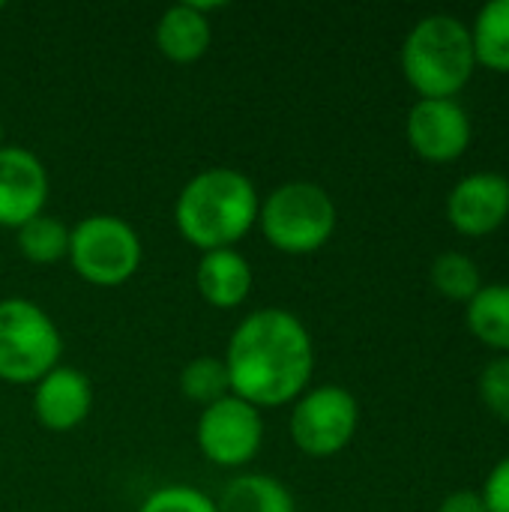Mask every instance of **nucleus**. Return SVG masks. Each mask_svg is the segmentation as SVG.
<instances>
[{"label": "nucleus", "instance_id": "b1692460", "mask_svg": "<svg viewBox=\"0 0 509 512\" xmlns=\"http://www.w3.org/2000/svg\"><path fill=\"white\" fill-rule=\"evenodd\" d=\"M438 512H489V510H486V501H483L480 495H474V492H456V495H450V498L441 504V510Z\"/></svg>", "mask_w": 509, "mask_h": 512}, {"label": "nucleus", "instance_id": "ddd939ff", "mask_svg": "<svg viewBox=\"0 0 509 512\" xmlns=\"http://www.w3.org/2000/svg\"><path fill=\"white\" fill-rule=\"evenodd\" d=\"M213 42V24L195 0L168 6L156 21V48L171 63H195Z\"/></svg>", "mask_w": 509, "mask_h": 512}, {"label": "nucleus", "instance_id": "6ab92c4d", "mask_svg": "<svg viewBox=\"0 0 509 512\" xmlns=\"http://www.w3.org/2000/svg\"><path fill=\"white\" fill-rule=\"evenodd\" d=\"M180 390L189 402H195L201 408L231 396V378H228L225 360L213 357V354L189 360L180 372Z\"/></svg>", "mask_w": 509, "mask_h": 512}, {"label": "nucleus", "instance_id": "412c9836", "mask_svg": "<svg viewBox=\"0 0 509 512\" xmlns=\"http://www.w3.org/2000/svg\"><path fill=\"white\" fill-rule=\"evenodd\" d=\"M138 512H216V501L192 486H165L147 495Z\"/></svg>", "mask_w": 509, "mask_h": 512}, {"label": "nucleus", "instance_id": "a211bd4d", "mask_svg": "<svg viewBox=\"0 0 509 512\" xmlns=\"http://www.w3.org/2000/svg\"><path fill=\"white\" fill-rule=\"evenodd\" d=\"M471 39L477 60L492 69L509 72V0H492L483 6Z\"/></svg>", "mask_w": 509, "mask_h": 512}, {"label": "nucleus", "instance_id": "f257e3e1", "mask_svg": "<svg viewBox=\"0 0 509 512\" xmlns=\"http://www.w3.org/2000/svg\"><path fill=\"white\" fill-rule=\"evenodd\" d=\"M231 396L264 408L297 402L315 372V345L306 324L279 306L246 315L225 351Z\"/></svg>", "mask_w": 509, "mask_h": 512}, {"label": "nucleus", "instance_id": "9d476101", "mask_svg": "<svg viewBox=\"0 0 509 512\" xmlns=\"http://www.w3.org/2000/svg\"><path fill=\"white\" fill-rule=\"evenodd\" d=\"M408 141L420 156L447 162L468 147L471 120L453 99H420L408 114Z\"/></svg>", "mask_w": 509, "mask_h": 512}, {"label": "nucleus", "instance_id": "423d86ee", "mask_svg": "<svg viewBox=\"0 0 509 512\" xmlns=\"http://www.w3.org/2000/svg\"><path fill=\"white\" fill-rule=\"evenodd\" d=\"M144 258V246L138 231L111 213L84 216L75 228H69V264L72 270L96 285L117 288L129 282Z\"/></svg>", "mask_w": 509, "mask_h": 512}, {"label": "nucleus", "instance_id": "7ed1b4c3", "mask_svg": "<svg viewBox=\"0 0 509 512\" xmlns=\"http://www.w3.org/2000/svg\"><path fill=\"white\" fill-rule=\"evenodd\" d=\"M477 63L471 30L453 15L423 18L402 45V69L423 99H450Z\"/></svg>", "mask_w": 509, "mask_h": 512}, {"label": "nucleus", "instance_id": "9b49d317", "mask_svg": "<svg viewBox=\"0 0 509 512\" xmlns=\"http://www.w3.org/2000/svg\"><path fill=\"white\" fill-rule=\"evenodd\" d=\"M93 411V384L72 366H57L33 384V414L48 432H72Z\"/></svg>", "mask_w": 509, "mask_h": 512}, {"label": "nucleus", "instance_id": "20e7f679", "mask_svg": "<svg viewBox=\"0 0 509 512\" xmlns=\"http://www.w3.org/2000/svg\"><path fill=\"white\" fill-rule=\"evenodd\" d=\"M258 225L273 249L285 255H309L333 237L336 204L318 183L291 180L261 201Z\"/></svg>", "mask_w": 509, "mask_h": 512}, {"label": "nucleus", "instance_id": "aec40b11", "mask_svg": "<svg viewBox=\"0 0 509 512\" xmlns=\"http://www.w3.org/2000/svg\"><path fill=\"white\" fill-rule=\"evenodd\" d=\"M432 282L441 294L453 300H471L480 291V270L462 252H447L432 267Z\"/></svg>", "mask_w": 509, "mask_h": 512}, {"label": "nucleus", "instance_id": "f8f14e48", "mask_svg": "<svg viewBox=\"0 0 509 512\" xmlns=\"http://www.w3.org/2000/svg\"><path fill=\"white\" fill-rule=\"evenodd\" d=\"M450 222L465 234H489L509 213V183L501 174L465 177L447 201Z\"/></svg>", "mask_w": 509, "mask_h": 512}, {"label": "nucleus", "instance_id": "5701e85b", "mask_svg": "<svg viewBox=\"0 0 509 512\" xmlns=\"http://www.w3.org/2000/svg\"><path fill=\"white\" fill-rule=\"evenodd\" d=\"M486 510L489 512H509V459L495 465L489 483H486Z\"/></svg>", "mask_w": 509, "mask_h": 512}, {"label": "nucleus", "instance_id": "4468645a", "mask_svg": "<svg viewBox=\"0 0 509 512\" xmlns=\"http://www.w3.org/2000/svg\"><path fill=\"white\" fill-rule=\"evenodd\" d=\"M195 285L213 309H237L252 291V267L237 249L204 252L195 267Z\"/></svg>", "mask_w": 509, "mask_h": 512}, {"label": "nucleus", "instance_id": "393cba45", "mask_svg": "<svg viewBox=\"0 0 509 512\" xmlns=\"http://www.w3.org/2000/svg\"><path fill=\"white\" fill-rule=\"evenodd\" d=\"M0 147H3V120H0Z\"/></svg>", "mask_w": 509, "mask_h": 512}, {"label": "nucleus", "instance_id": "1a4fd4ad", "mask_svg": "<svg viewBox=\"0 0 509 512\" xmlns=\"http://www.w3.org/2000/svg\"><path fill=\"white\" fill-rule=\"evenodd\" d=\"M51 192L42 159L24 147H0V228L18 231L30 219L45 213Z\"/></svg>", "mask_w": 509, "mask_h": 512}, {"label": "nucleus", "instance_id": "f3484780", "mask_svg": "<svg viewBox=\"0 0 509 512\" xmlns=\"http://www.w3.org/2000/svg\"><path fill=\"white\" fill-rule=\"evenodd\" d=\"M471 330L495 348L509 351V285H489L471 297Z\"/></svg>", "mask_w": 509, "mask_h": 512}, {"label": "nucleus", "instance_id": "a878e982", "mask_svg": "<svg viewBox=\"0 0 509 512\" xmlns=\"http://www.w3.org/2000/svg\"><path fill=\"white\" fill-rule=\"evenodd\" d=\"M0 9H3V3H0Z\"/></svg>", "mask_w": 509, "mask_h": 512}, {"label": "nucleus", "instance_id": "4be33fe9", "mask_svg": "<svg viewBox=\"0 0 509 512\" xmlns=\"http://www.w3.org/2000/svg\"><path fill=\"white\" fill-rule=\"evenodd\" d=\"M480 390H483L486 405L509 423V357L495 360V363L486 366L483 381H480Z\"/></svg>", "mask_w": 509, "mask_h": 512}, {"label": "nucleus", "instance_id": "dca6fc26", "mask_svg": "<svg viewBox=\"0 0 509 512\" xmlns=\"http://www.w3.org/2000/svg\"><path fill=\"white\" fill-rule=\"evenodd\" d=\"M15 243H18V252L30 264H39V267L60 264L69 258V228L48 213L21 225L15 231Z\"/></svg>", "mask_w": 509, "mask_h": 512}, {"label": "nucleus", "instance_id": "39448f33", "mask_svg": "<svg viewBox=\"0 0 509 512\" xmlns=\"http://www.w3.org/2000/svg\"><path fill=\"white\" fill-rule=\"evenodd\" d=\"M63 336L51 315L24 297L0 300V381L36 384L60 366Z\"/></svg>", "mask_w": 509, "mask_h": 512}, {"label": "nucleus", "instance_id": "f03ea898", "mask_svg": "<svg viewBox=\"0 0 509 512\" xmlns=\"http://www.w3.org/2000/svg\"><path fill=\"white\" fill-rule=\"evenodd\" d=\"M261 198L237 168H204L177 195L174 222L180 237L201 249H234L258 225Z\"/></svg>", "mask_w": 509, "mask_h": 512}, {"label": "nucleus", "instance_id": "6e6552de", "mask_svg": "<svg viewBox=\"0 0 509 512\" xmlns=\"http://www.w3.org/2000/svg\"><path fill=\"white\" fill-rule=\"evenodd\" d=\"M195 438L207 462L219 468H243L264 444V417L255 405L225 396L201 408Z\"/></svg>", "mask_w": 509, "mask_h": 512}, {"label": "nucleus", "instance_id": "2eb2a0df", "mask_svg": "<svg viewBox=\"0 0 509 512\" xmlns=\"http://www.w3.org/2000/svg\"><path fill=\"white\" fill-rule=\"evenodd\" d=\"M216 512H297V504L282 480L270 474H243L222 489Z\"/></svg>", "mask_w": 509, "mask_h": 512}, {"label": "nucleus", "instance_id": "0eeeda50", "mask_svg": "<svg viewBox=\"0 0 509 512\" xmlns=\"http://www.w3.org/2000/svg\"><path fill=\"white\" fill-rule=\"evenodd\" d=\"M357 399L336 384L306 390L291 408V441L312 459H327L345 450L357 432Z\"/></svg>", "mask_w": 509, "mask_h": 512}]
</instances>
